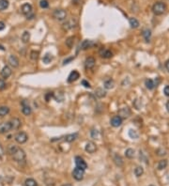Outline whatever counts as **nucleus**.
Listing matches in <instances>:
<instances>
[{
    "label": "nucleus",
    "instance_id": "nucleus-1",
    "mask_svg": "<svg viewBox=\"0 0 169 186\" xmlns=\"http://www.w3.org/2000/svg\"><path fill=\"white\" fill-rule=\"evenodd\" d=\"M8 150L9 152V154L12 156L14 161L21 163L24 162L25 160V153L22 149H20L19 147L15 145H9L8 147Z\"/></svg>",
    "mask_w": 169,
    "mask_h": 186
},
{
    "label": "nucleus",
    "instance_id": "nucleus-2",
    "mask_svg": "<svg viewBox=\"0 0 169 186\" xmlns=\"http://www.w3.org/2000/svg\"><path fill=\"white\" fill-rule=\"evenodd\" d=\"M166 11V5L164 2H157L152 7V11L156 15H162Z\"/></svg>",
    "mask_w": 169,
    "mask_h": 186
},
{
    "label": "nucleus",
    "instance_id": "nucleus-3",
    "mask_svg": "<svg viewBox=\"0 0 169 186\" xmlns=\"http://www.w3.org/2000/svg\"><path fill=\"white\" fill-rule=\"evenodd\" d=\"M22 12L24 13L25 16L27 17H33V14H32V12H33V8H32V6L30 4H28V3H25L22 6Z\"/></svg>",
    "mask_w": 169,
    "mask_h": 186
},
{
    "label": "nucleus",
    "instance_id": "nucleus-4",
    "mask_svg": "<svg viewBox=\"0 0 169 186\" xmlns=\"http://www.w3.org/2000/svg\"><path fill=\"white\" fill-rule=\"evenodd\" d=\"M54 18H56L58 21H63L67 17V12L64 9H56L53 13Z\"/></svg>",
    "mask_w": 169,
    "mask_h": 186
},
{
    "label": "nucleus",
    "instance_id": "nucleus-5",
    "mask_svg": "<svg viewBox=\"0 0 169 186\" xmlns=\"http://www.w3.org/2000/svg\"><path fill=\"white\" fill-rule=\"evenodd\" d=\"M15 141L19 144H24L27 141L28 139V136L25 132H19L16 136H14Z\"/></svg>",
    "mask_w": 169,
    "mask_h": 186
},
{
    "label": "nucleus",
    "instance_id": "nucleus-6",
    "mask_svg": "<svg viewBox=\"0 0 169 186\" xmlns=\"http://www.w3.org/2000/svg\"><path fill=\"white\" fill-rule=\"evenodd\" d=\"M77 25V20L75 18H71L68 21H66V23L63 25V28L65 30H70L73 29V27H75Z\"/></svg>",
    "mask_w": 169,
    "mask_h": 186
},
{
    "label": "nucleus",
    "instance_id": "nucleus-7",
    "mask_svg": "<svg viewBox=\"0 0 169 186\" xmlns=\"http://www.w3.org/2000/svg\"><path fill=\"white\" fill-rule=\"evenodd\" d=\"M84 170L81 168H74V170L73 171V177L76 179V181H82L84 179Z\"/></svg>",
    "mask_w": 169,
    "mask_h": 186
},
{
    "label": "nucleus",
    "instance_id": "nucleus-8",
    "mask_svg": "<svg viewBox=\"0 0 169 186\" xmlns=\"http://www.w3.org/2000/svg\"><path fill=\"white\" fill-rule=\"evenodd\" d=\"M75 165H76V167L83 169V170H86V169L87 168V165H86V161H84L82 157H80V156L75 157Z\"/></svg>",
    "mask_w": 169,
    "mask_h": 186
},
{
    "label": "nucleus",
    "instance_id": "nucleus-9",
    "mask_svg": "<svg viewBox=\"0 0 169 186\" xmlns=\"http://www.w3.org/2000/svg\"><path fill=\"white\" fill-rule=\"evenodd\" d=\"M11 130V122H2L0 123V134H6Z\"/></svg>",
    "mask_w": 169,
    "mask_h": 186
},
{
    "label": "nucleus",
    "instance_id": "nucleus-10",
    "mask_svg": "<svg viewBox=\"0 0 169 186\" xmlns=\"http://www.w3.org/2000/svg\"><path fill=\"white\" fill-rule=\"evenodd\" d=\"M22 105H23V108H22L23 114L25 115V116H29V115H31L32 109L30 108V106H29L28 102L27 101H24L22 102Z\"/></svg>",
    "mask_w": 169,
    "mask_h": 186
},
{
    "label": "nucleus",
    "instance_id": "nucleus-11",
    "mask_svg": "<svg viewBox=\"0 0 169 186\" xmlns=\"http://www.w3.org/2000/svg\"><path fill=\"white\" fill-rule=\"evenodd\" d=\"M110 123L113 127H119L120 125L122 124V118H120L119 116H115L111 118V121Z\"/></svg>",
    "mask_w": 169,
    "mask_h": 186
},
{
    "label": "nucleus",
    "instance_id": "nucleus-12",
    "mask_svg": "<svg viewBox=\"0 0 169 186\" xmlns=\"http://www.w3.org/2000/svg\"><path fill=\"white\" fill-rule=\"evenodd\" d=\"M84 149H86V151H87L88 153H94L96 151V149H97V147L95 145V143H93V142H87L86 143V147H84Z\"/></svg>",
    "mask_w": 169,
    "mask_h": 186
},
{
    "label": "nucleus",
    "instance_id": "nucleus-13",
    "mask_svg": "<svg viewBox=\"0 0 169 186\" xmlns=\"http://www.w3.org/2000/svg\"><path fill=\"white\" fill-rule=\"evenodd\" d=\"M11 75V69L9 68V66L3 67V69H2V70H1V76H2V77L5 78V79H7V78H9Z\"/></svg>",
    "mask_w": 169,
    "mask_h": 186
},
{
    "label": "nucleus",
    "instance_id": "nucleus-14",
    "mask_svg": "<svg viewBox=\"0 0 169 186\" xmlns=\"http://www.w3.org/2000/svg\"><path fill=\"white\" fill-rule=\"evenodd\" d=\"M95 64H96V60L94 57H87V58L86 59V62H84V66H86V69H92L94 66H95Z\"/></svg>",
    "mask_w": 169,
    "mask_h": 186
},
{
    "label": "nucleus",
    "instance_id": "nucleus-15",
    "mask_svg": "<svg viewBox=\"0 0 169 186\" xmlns=\"http://www.w3.org/2000/svg\"><path fill=\"white\" fill-rule=\"evenodd\" d=\"M80 77V74H79V72H77V70H73L71 73H70V75H69V77H68V82L69 83H73L74 81H76V80Z\"/></svg>",
    "mask_w": 169,
    "mask_h": 186
},
{
    "label": "nucleus",
    "instance_id": "nucleus-16",
    "mask_svg": "<svg viewBox=\"0 0 169 186\" xmlns=\"http://www.w3.org/2000/svg\"><path fill=\"white\" fill-rule=\"evenodd\" d=\"M100 56L103 57V58H111L113 56V53L111 51L108 49H105V48H103V49L100 51Z\"/></svg>",
    "mask_w": 169,
    "mask_h": 186
},
{
    "label": "nucleus",
    "instance_id": "nucleus-17",
    "mask_svg": "<svg viewBox=\"0 0 169 186\" xmlns=\"http://www.w3.org/2000/svg\"><path fill=\"white\" fill-rule=\"evenodd\" d=\"M131 115V111L128 107H123L118 111V116L120 118H128Z\"/></svg>",
    "mask_w": 169,
    "mask_h": 186
},
{
    "label": "nucleus",
    "instance_id": "nucleus-18",
    "mask_svg": "<svg viewBox=\"0 0 169 186\" xmlns=\"http://www.w3.org/2000/svg\"><path fill=\"white\" fill-rule=\"evenodd\" d=\"M9 122H11V130H17L21 126V120H19V118H12Z\"/></svg>",
    "mask_w": 169,
    "mask_h": 186
},
{
    "label": "nucleus",
    "instance_id": "nucleus-19",
    "mask_svg": "<svg viewBox=\"0 0 169 186\" xmlns=\"http://www.w3.org/2000/svg\"><path fill=\"white\" fill-rule=\"evenodd\" d=\"M9 63L11 64V66H12L13 68H17L19 66V60L13 54H11L9 57Z\"/></svg>",
    "mask_w": 169,
    "mask_h": 186
},
{
    "label": "nucleus",
    "instance_id": "nucleus-20",
    "mask_svg": "<svg viewBox=\"0 0 169 186\" xmlns=\"http://www.w3.org/2000/svg\"><path fill=\"white\" fill-rule=\"evenodd\" d=\"M78 137V134H67L66 136H64L63 140L66 141V142H73Z\"/></svg>",
    "mask_w": 169,
    "mask_h": 186
},
{
    "label": "nucleus",
    "instance_id": "nucleus-21",
    "mask_svg": "<svg viewBox=\"0 0 169 186\" xmlns=\"http://www.w3.org/2000/svg\"><path fill=\"white\" fill-rule=\"evenodd\" d=\"M94 45V43H92L91 41H88V40H86V41H84L82 44H81V49H83V50H86V49H88V48L90 47H92Z\"/></svg>",
    "mask_w": 169,
    "mask_h": 186
},
{
    "label": "nucleus",
    "instance_id": "nucleus-22",
    "mask_svg": "<svg viewBox=\"0 0 169 186\" xmlns=\"http://www.w3.org/2000/svg\"><path fill=\"white\" fill-rule=\"evenodd\" d=\"M103 85H104V88L106 89H111V88H113V86H114V85H115V83H114V80L113 79L108 78V79H106L105 81H104Z\"/></svg>",
    "mask_w": 169,
    "mask_h": 186
},
{
    "label": "nucleus",
    "instance_id": "nucleus-23",
    "mask_svg": "<svg viewBox=\"0 0 169 186\" xmlns=\"http://www.w3.org/2000/svg\"><path fill=\"white\" fill-rule=\"evenodd\" d=\"M30 40V33L28 31H25L22 35V41L24 43H27Z\"/></svg>",
    "mask_w": 169,
    "mask_h": 186
},
{
    "label": "nucleus",
    "instance_id": "nucleus-24",
    "mask_svg": "<svg viewBox=\"0 0 169 186\" xmlns=\"http://www.w3.org/2000/svg\"><path fill=\"white\" fill-rule=\"evenodd\" d=\"M114 161H115V163L118 166H122L123 165V160L121 158V156L118 154H116L115 157H114Z\"/></svg>",
    "mask_w": 169,
    "mask_h": 186
},
{
    "label": "nucleus",
    "instance_id": "nucleus-25",
    "mask_svg": "<svg viewBox=\"0 0 169 186\" xmlns=\"http://www.w3.org/2000/svg\"><path fill=\"white\" fill-rule=\"evenodd\" d=\"M9 113V108L8 106H0V117H5Z\"/></svg>",
    "mask_w": 169,
    "mask_h": 186
},
{
    "label": "nucleus",
    "instance_id": "nucleus-26",
    "mask_svg": "<svg viewBox=\"0 0 169 186\" xmlns=\"http://www.w3.org/2000/svg\"><path fill=\"white\" fill-rule=\"evenodd\" d=\"M145 85H146V86H147V88H148V89H153L155 88V83H154L153 80H151V79L146 80Z\"/></svg>",
    "mask_w": 169,
    "mask_h": 186
},
{
    "label": "nucleus",
    "instance_id": "nucleus-27",
    "mask_svg": "<svg viewBox=\"0 0 169 186\" xmlns=\"http://www.w3.org/2000/svg\"><path fill=\"white\" fill-rule=\"evenodd\" d=\"M167 163H168V162H167V160H161L160 162H159V163H158V169L159 170H162V169H164L165 167L167 166Z\"/></svg>",
    "mask_w": 169,
    "mask_h": 186
},
{
    "label": "nucleus",
    "instance_id": "nucleus-28",
    "mask_svg": "<svg viewBox=\"0 0 169 186\" xmlns=\"http://www.w3.org/2000/svg\"><path fill=\"white\" fill-rule=\"evenodd\" d=\"M53 58H54V56H52L51 54H46L43 56V58H42V61H43L45 64H49V63H51L52 60H53Z\"/></svg>",
    "mask_w": 169,
    "mask_h": 186
},
{
    "label": "nucleus",
    "instance_id": "nucleus-29",
    "mask_svg": "<svg viewBox=\"0 0 169 186\" xmlns=\"http://www.w3.org/2000/svg\"><path fill=\"white\" fill-rule=\"evenodd\" d=\"M143 37L145 38L146 41H147V43H148L149 40H150V37H151V32H150V30L145 29L144 31H143Z\"/></svg>",
    "mask_w": 169,
    "mask_h": 186
},
{
    "label": "nucleus",
    "instance_id": "nucleus-30",
    "mask_svg": "<svg viewBox=\"0 0 169 186\" xmlns=\"http://www.w3.org/2000/svg\"><path fill=\"white\" fill-rule=\"evenodd\" d=\"M9 7V1L8 0H0V11H4Z\"/></svg>",
    "mask_w": 169,
    "mask_h": 186
},
{
    "label": "nucleus",
    "instance_id": "nucleus-31",
    "mask_svg": "<svg viewBox=\"0 0 169 186\" xmlns=\"http://www.w3.org/2000/svg\"><path fill=\"white\" fill-rule=\"evenodd\" d=\"M129 22H130V25H131L132 28H136L139 27V22L136 20L135 18H130Z\"/></svg>",
    "mask_w": 169,
    "mask_h": 186
},
{
    "label": "nucleus",
    "instance_id": "nucleus-32",
    "mask_svg": "<svg viewBox=\"0 0 169 186\" xmlns=\"http://www.w3.org/2000/svg\"><path fill=\"white\" fill-rule=\"evenodd\" d=\"M129 136L132 139H137L138 136H139V134L137 133V131L131 129L129 131Z\"/></svg>",
    "mask_w": 169,
    "mask_h": 186
},
{
    "label": "nucleus",
    "instance_id": "nucleus-33",
    "mask_svg": "<svg viewBox=\"0 0 169 186\" xmlns=\"http://www.w3.org/2000/svg\"><path fill=\"white\" fill-rule=\"evenodd\" d=\"M25 186H38V183L33 179H27V181H25Z\"/></svg>",
    "mask_w": 169,
    "mask_h": 186
},
{
    "label": "nucleus",
    "instance_id": "nucleus-34",
    "mask_svg": "<svg viewBox=\"0 0 169 186\" xmlns=\"http://www.w3.org/2000/svg\"><path fill=\"white\" fill-rule=\"evenodd\" d=\"M144 173V169H143L142 166H137L135 169H134V174L136 177H141Z\"/></svg>",
    "mask_w": 169,
    "mask_h": 186
},
{
    "label": "nucleus",
    "instance_id": "nucleus-35",
    "mask_svg": "<svg viewBox=\"0 0 169 186\" xmlns=\"http://www.w3.org/2000/svg\"><path fill=\"white\" fill-rule=\"evenodd\" d=\"M95 94L98 96L99 98H102L106 95V92L103 90L102 88H97L96 91H95Z\"/></svg>",
    "mask_w": 169,
    "mask_h": 186
},
{
    "label": "nucleus",
    "instance_id": "nucleus-36",
    "mask_svg": "<svg viewBox=\"0 0 169 186\" xmlns=\"http://www.w3.org/2000/svg\"><path fill=\"white\" fill-rule=\"evenodd\" d=\"M125 156L127 157V158L132 159V157L134 156V150L132 149H128L125 151Z\"/></svg>",
    "mask_w": 169,
    "mask_h": 186
},
{
    "label": "nucleus",
    "instance_id": "nucleus-37",
    "mask_svg": "<svg viewBox=\"0 0 169 186\" xmlns=\"http://www.w3.org/2000/svg\"><path fill=\"white\" fill-rule=\"evenodd\" d=\"M73 43H74V38L73 37L68 38L67 41H66V45L69 47V48H71V47L73 46Z\"/></svg>",
    "mask_w": 169,
    "mask_h": 186
},
{
    "label": "nucleus",
    "instance_id": "nucleus-38",
    "mask_svg": "<svg viewBox=\"0 0 169 186\" xmlns=\"http://www.w3.org/2000/svg\"><path fill=\"white\" fill-rule=\"evenodd\" d=\"M39 54H40V53L38 51H32L30 53V58L32 60H37L39 58Z\"/></svg>",
    "mask_w": 169,
    "mask_h": 186
},
{
    "label": "nucleus",
    "instance_id": "nucleus-39",
    "mask_svg": "<svg viewBox=\"0 0 169 186\" xmlns=\"http://www.w3.org/2000/svg\"><path fill=\"white\" fill-rule=\"evenodd\" d=\"M40 6L42 9H47L48 7H49V2H48L47 0H41Z\"/></svg>",
    "mask_w": 169,
    "mask_h": 186
},
{
    "label": "nucleus",
    "instance_id": "nucleus-40",
    "mask_svg": "<svg viewBox=\"0 0 169 186\" xmlns=\"http://www.w3.org/2000/svg\"><path fill=\"white\" fill-rule=\"evenodd\" d=\"M52 97H54V93H53V92H48L47 94L45 95V99H46L47 102H49L50 99H51Z\"/></svg>",
    "mask_w": 169,
    "mask_h": 186
},
{
    "label": "nucleus",
    "instance_id": "nucleus-41",
    "mask_svg": "<svg viewBox=\"0 0 169 186\" xmlns=\"http://www.w3.org/2000/svg\"><path fill=\"white\" fill-rule=\"evenodd\" d=\"M6 88V83L4 80L0 79V90H3V89H5Z\"/></svg>",
    "mask_w": 169,
    "mask_h": 186
},
{
    "label": "nucleus",
    "instance_id": "nucleus-42",
    "mask_svg": "<svg viewBox=\"0 0 169 186\" xmlns=\"http://www.w3.org/2000/svg\"><path fill=\"white\" fill-rule=\"evenodd\" d=\"M91 136L93 137L94 139H96L98 137V131L97 130H92L91 131Z\"/></svg>",
    "mask_w": 169,
    "mask_h": 186
},
{
    "label": "nucleus",
    "instance_id": "nucleus-43",
    "mask_svg": "<svg viewBox=\"0 0 169 186\" xmlns=\"http://www.w3.org/2000/svg\"><path fill=\"white\" fill-rule=\"evenodd\" d=\"M81 84H82V85L84 86V88H90V84L86 81V80H82V82H81Z\"/></svg>",
    "mask_w": 169,
    "mask_h": 186
},
{
    "label": "nucleus",
    "instance_id": "nucleus-44",
    "mask_svg": "<svg viewBox=\"0 0 169 186\" xmlns=\"http://www.w3.org/2000/svg\"><path fill=\"white\" fill-rule=\"evenodd\" d=\"M164 93L165 96L169 97V86H165V88H164Z\"/></svg>",
    "mask_w": 169,
    "mask_h": 186
},
{
    "label": "nucleus",
    "instance_id": "nucleus-45",
    "mask_svg": "<svg viewBox=\"0 0 169 186\" xmlns=\"http://www.w3.org/2000/svg\"><path fill=\"white\" fill-rule=\"evenodd\" d=\"M74 59V56H71V57H69V58H67V59H65L64 61H63V64L65 65V64H68L69 62H71V60H73Z\"/></svg>",
    "mask_w": 169,
    "mask_h": 186
},
{
    "label": "nucleus",
    "instance_id": "nucleus-46",
    "mask_svg": "<svg viewBox=\"0 0 169 186\" xmlns=\"http://www.w3.org/2000/svg\"><path fill=\"white\" fill-rule=\"evenodd\" d=\"M5 27H6V25H5V24L3 23V22H0V31L4 29V28H5Z\"/></svg>",
    "mask_w": 169,
    "mask_h": 186
},
{
    "label": "nucleus",
    "instance_id": "nucleus-47",
    "mask_svg": "<svg viewBox=\"0 0 169 186\" xmlns=\"http://www.w3.org/2000/svg\"><path fill=\"white\" fill-rule=\"evenodd\" d=\"M165 68H166V70H168V72H169V59L167 60L166 62H165Z\"/></svg>",
    "mask_w": 169,
    "mask_h": 186
},
{
    "label": "nucleus",
    "instance_id": "nucleus-48",
    "mask_svg": "<svg viewBox=\"0 0 169 186\" xmlns=\"http://www.w3.org/2000/svg\"><path fill=\"white\" fill-rule=\"evenodd\" d=\"M166 109H167V111L169 112V102H167V104H166Z\"/></svg>",
    "mask_w": 169,
    "mask_h": 186
},
{
    "label": "nucleus",
    "instance_id": "nucleus-49",
    "mask_svg": "<svg viewBox=\"0 0 169 186\" xmlns=\"http://www.w3.org/2000/svg\"><path fill=\"white\" fill-rule=\"evenodd\" d=\"M0 50H3V51H5V48L3 47L2 45H0Z\"/></svg>",
    "mask_w": 169,
    "mask_h": 186
},
{
    "label": "nucleus",
    "instance_id": "nucleus-50",
    "mask_svg": "<svg viewBox=\"0 0 169 186\" xmlns=\"http://www.w3.org/2000/svg\"><path fill=\"white\" fill-rule=\"evenodd\" d=\"M149 186H154V185H149Z\"/></svg>",
    "mask_w": 169,
    "mask_h": 186
}]
</instances>
